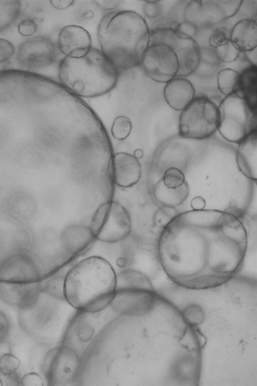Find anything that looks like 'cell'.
<instances>
[{"instance_id": "cell-1", "label": "cell", "mask_w": 257, "mask_h": 386, "mask_svg": "<svg viewBox=\"0 0 257 386\" xmlns=\"http://www.w3.org/2000/svg\"><path fill=\"white\" fill-rule=\"evenodd\" d=\"M249 222L241 209H203L179 213L158 238L159 265L176 284L207 290L230 281L241 269Z\"/></svg>"}, {"instance_id": "cell-2", "label": "cell", "mask_w": 257, "mask_h": 386, "mask_svg": "<svg viewBox=\"0 0 257 386\" xmlns=\"http://www.w3.org/2000/svg\"><path fill=\"white\" fill-rule=\"evenodd\" d=\"M150 30L146 20L135 12H109L97 28L100 51L118 70L133 68L141 63L149 45Z\"/></svg>"}, {"instance_id": "cell-3", "label": "cell", "mask_w": 257, "mask_h": 386, "mask_svg": "<svg viewBox=\"0 0 257 386\" xmlns=\"http://www.w3.org/2000/svg\"><path fill=\"white\" fill-rule=\"evenodd\" d=\"M116 274L105 259L91 256L75 264L65 275V301L77 310L95 313L109 305Z\"/></svg>"}, {"instance_id": "cell-4", "label": "cell", "mask_w": 257, "mask_h": 386, "mask_svg": "<svg viewBox=\"0 0 257 386\" xmlns=\"http://www.w3.org/2000/svg\"><path fill=\"white\" fill-rule=\"evenodd\" d=\"M119 71L96 48L80 58L65 56L59 65L60 83L78 96L94 98L104 94L116 86Z\"/></svg>"}, {"instance_id": "cell-5", "label": "cell", "mask_w": 257, "mask_h": 386, "mask_svg": "<svg viewBox=\"0 0 257 386\" xmlns=\"http://www.w3.org/2000/svg\"><path fill=\"white\" fill-rule=\"evenodd\" d=\"M156 298L146 273L135 269H126L116 276L114 294L109 305L117 313L142 315L153 308Z\"/></svg>"}, {"instance_id": "cell-6", "label": "cell", "mask_w": 257, "mask_h": 386, "mask_svg": "<svg viewBox=\"0 0 257 386\" xmlns=\"http://www.w3.org/2000/svg\"><path fill=\"white\" fill-rule=\"evenodd\" d=\"M219 133L226 140L240 142L256 130V112L252 111L241 91L226 95L218 105Z\"/></svg>"}, {"instance_id": "cell-7", "label": "cell", "mask_w": 257, "mask_h": 386, "mask_svg": "<svg viewBox=\"0 0 257 386\" xmlns=\"http://www.w3.org/2000/svg\"><path fill=\"white\" fill-rule=\"evenodd\" d=\"M219 122L218 106L207 96H197L181 113L179 133L185 138L204 139L215 132Z\"/></svg>"}, {"instance_id": "cell-8", "label": "cell", "mask_w": 257, "mask_h": 386, "mask_svg": "<svg viewBox=\"0 0 257 386\" xmlns=\"http://www.w3.org/2000/svg\"><path fill=\"white\" fill-rule=\"evenodd\" d=\"M150 31L149 45L166 44L176 53L179 65L176 77H184L195 71L200 62V47L196 41L193 38H180L169 28Z\"/></svg>"}, {"instance_id": "cell-9", "label": "cell", "mask_w": 257, "mask_h": 386, "mask_svg": "<svg viewBox=\"0 0 257 386\" xmlns=\"http://www.w3.org/2000/svg\"><path fill=\"white\" fill-rule=\"evenodd\" d=\"M77 355L70 347L58 346L44 356L42 370L50 385H63L72 382L79 369Z\"/></svg>"}, {"instance_id": "cell-10", "label": "cell", "mask_w": 257, "mask_h": 386, "mask_svg": "<svg viewBox=\"0 0 257 386\" xmlns=\"http://www.w3.org/2000/svg\"><path fill=\"white\" fill-rule=\"evenodd\" d=\"M141 64L145 74L160 83H167L176 77L179 67L176 53L164 43L149 45Z\"/></svg>"}, {"instance_id": "cell-11", "label": "cell", "mask_w": 257, "mask_h": 386, "mask_svg": "<svg viewBox=\"0 0 257 386\" xmlns=\"http://www.w3.org/2000/svg\"><path fill=\"white\" fill-rule=\"evenodd\" d=\"M242 1H191L185 11L186 21L198 25L216 24L233 17Z\"/></svg>"}, {"instance_id": "cell-12", "label": "cell", "mask_w": 257, "mask_h": 386, "mask_svg": "<svg viewBox=\"0 0 257 386\" xmlns=\"http://www.w3.org/2000/svg\"><path fill=\"white\" fill-rule=\"evenodd\" d=\"M56 56L53 41L45 36L30 38L21 43L17 60L21 66L29 68H41L51 65Z\"/></svg>"}, {"instance_id": "cell-13", "label": "cell", "mask_w": 257, "mask_h": 386, "mask_svg": "<svg viewBox=\"0 0 257 386\" xmlns=\"http://www.w3.org/2000/svg\"><path fill=\"white\" fill-rule=\"evenodd\" d=\"M131 219L126 209L119 202L110 201L105 221L96 239L107 243L124 240L131 231Z\"/></svg>"}, {"instance_id": "cell-14", "label": "cell", "mask_w": 257, "mask_h": 386, "mask_svg": "<svg viewBox=\"0 0 257 386\" xmlns=\"http://www.w3.org/2000/svg\"><path fill=\"white\" fill-rule=\"evenodd\" d=\"M60 52L66 57L80 58L90 50L91 39L89 33L83 28L68 25L61 30L58 42Z\"/></svg>"}, {"instance_id": "cell-15", "label": "cell", "mask_w": 257, "mask_h": 386, "mask_svg": "<svg viewBox=\"0 0 257 386\" xmlns=\"http://www.w3.org/2000/svg\"><path fill=\"white\" fill-rule=\"evenodd\" d=\"M111 165L112 178L116 185L127 188L140 180L142 166L134 155L125 152L116 153L112 157Z\"/></svg>"}, {"instance_id": "cell-16", "label": "cell", "mask_w": 257, "mask_h": 386, "mask_svg": "<svg viewBox=\"0 0 257 386\" xmlns=\"http://www.w3.org/2000/svg\"><path fill=\"white\" fill-rule=\"evenodd\" d=\"M59 236L64 249L74 257L87 250L96 239L90 227L81 223L67 226Z\"/></svg>"}, {"instance_id": "cell-17", "label": "cell", "mask_w": 257, "mask_h": 386, "mask_svg": "<svg viewBox=\"0 0 257 386\" xmlns=\"http://www.w3.org/2000/svg\"><path fill=\"white\" fill-rule=\"evenodd\" d=\"M164 96L172 109L183 111L195 98V89L189 79L176 77L166 83Z\"/></svg>"}, {"instance_id": "cell-18", "label": "cell", "mask_w": 257, "mask_h": 386, "mask_svg": "<svg viewBox=\"0 0 257 386\" xmlns=\"http://www.w3.org/2000/svg\"><path fill=\"white\" fill-rule=\"evenodd\" d=\"M236 160L238 168L247 177L257 179L256 130L248 134L240 142L236 150Z\"/></svg>"}, {"instance_id": "cell-19", "label": "cell", "mask_w": 257, "mask_h": 386, "mask_svg": "<svg viewBox=\"0 0 257 386\" xmlns=\"http://www.w3.org/2000/svg\"><path fill=\"white\" fill-rule=\"evenodd\" d=\"M230 40L241 52L256 48V20L244 19L237 22L230 30Z\"/></svg>"}, {"instance_id": "cell-20", "label": "cell", "mask_w": 257, "mask_h": 386, "mask_svg": "<svg viewBox=\"0 0 257 386\" xmlns=\"http://www.w3.org/2000/svg\"><path fill=\"white\" fill-rule=\"evenodd\" d=\"M189 193V187L186 181L179 187L170 188L164 184L162 178L156 183L152 189L153 196L157 203L171 208L181 205Z\"/></svg>"}, {"instance_id": "cell-21", "label": "cell", "mask_w": 257, "mask_h": 386, "mask_svg": "<svg viewBox=\"0 0 257 386\" xmlns=\"http://www.w3.org/2000/svg\"><path fill=\"white\" fill-rule=\"evenodd\" d=\"M256 66L249 65L239 73V90L250 109H256Z\"/></svg>"}, {"instance_id": "cell-22", "label": "cell", "mask_w": 257, "mask_h": 386, "mask_svg": "<svg viewBox=\"0 0 257 386\" xmlns=\"http://www.w3.org/2000/svg\"><path fill=\"white\" fill-rule=\"evenodd\" d=\"M36 283L0 281V300L10 306L18 307L23 298Z\"/></svg>"}, {"instance_id": "cell-23", "label": "cell", "mask_w": 257, "mask_h": 386, "mask_svg": "<svg viewBox=\"0 0 257 386\" xmlns=\"http://www.w3.org/2000/svg\"><path fill=\"white\" fill-rule=\"evenodd\" d=\"M65 275L53 274L38 282L39 290L46 295L65 300L64 282Z\"/></svg>"}, {"instance_id": "cell-24", "label": "cell", "mask_w": 257, "mask_h": 386, "mask_svg": "<svg viewBox=\"0 0 257 386\" xmlns=\"http://www.w3.org/2000/svg\"><path fill=\"white\" fill-rule=\"evenodd\" d=\"M21 4L18 0H0V32L10 27L19 16Z\"/></svg>"}, {"instance_id": "cell-25", "label": "cell", "mask_w": 257, "mask_h": 386, "mask_svg": "<svg viewBox=\"0 0 257 386\" xmlns=\"http://www.w3.org/2000/svg\"><path fill=\"white\" fill-rule=\"evenodd\" d=\"M239 73L231 68H224L217 74V81L219 91L226 95L239 90Z\"/></svg>"}, {"instance_id": "cell-26", "label": "cell", "mask_w": 257, "mask_h": 386, "mask_svg": "<svg viewBox=\"0 0 257 386\" xmlns=\"http://www.w3.org/2000/svg\"><path fill=\"white\" fill-rule=\"evenodd\" d=\"M132 129V124L130 119L124 116L116 117L114 120L111 133L117 140L122 141L128 137Z\"/></svg>"}, {"instance_id": "cell-27", "label": "cell", "mask_w": 257, "mask_h": 386, "mask_svg": "<svg viewBox=\"0 0 257 386\" xmlns=\"http://www.w3.org/2000/svg\"><path fill=\"white\" fill-rule=\"evenodd\" d=\"M215 51L218 59L225 63H230L236 60L241 52L231 40L215 48Z\"/></svg>"}, {"instance_id": "cell-28", "label": "cell", "mask_w": 257, "mask_h": 386, "mask_svg": "<svg viewBox=\"0 0 257 386\" xmlns=\"http://www.w3.org/2000/svg\"><path fill=\"white\" fill-rule=\"evenodd\" d=\"M110 203V201H109L101 204L93 215L89 227L95 238L105 221L109 209Z\"/></svg>"}, {"instance_id": "cell-29", "label": "cell", "mask_w": 257, "mask_h": 386, "mask_svg": "<svg viewBox=\"0 0 257 386\" xmlns=\"http://www.w3.org/2000/svg\"><path fill=\"white\" fill-rule=\"evenodd\" d=\"M162 178L164 184L170 188L179 187L185 181V176L182 171L174 167L167 169Z\"/></svg>"}, {"instance_id": "cell-30", "label": "cell", "mask_w": 257, "mask_h": 386, "mask_svg": "<svg viewBox=\"0 0 257 386\" xmlns=\"http://www.w3.org/2000/svg\"><path fill=\"white\" fill-rule=\"evenodd\" d=\"M183 318L189 326L201 324L204 320V315L201 307L197 305H191L184 309Z\"/></svg>"}, {"instance_id": "cell-31", "label": "cell", "mask_w": 257, "mask_h": 386, "mask_svg": "<svg viewBox=\"0 0 257 386\" xmlns=\"http://www.w3.org/2000/svg\"><path fill=\"white\" fill-rule=\"evenodd\" d=\"M230 40V30L220 27L215 29L208 39L209 45L214 48L220 46Z\"/></svg>"}, {"instance_id": "cell-32", "label": "cell", "mask_w": 257, "mask_h": 386, "mask_svg": "<svg viewBox=\"0 0 257 386\" xmlns=\"http://www.w3.org/2000/svg\"><path fill=\"white\" fill-rule=\"evenodd\" d=\"M20 366V360L12 353H7L0 358V372L8 375L15 372Z\"/></svg>"}, {"instance_id": "cell-33", "label": "cell", "mask_w": 257, "mask_h": 386, "mask_svg": "<svg viewBox=\"0 0 257 386\" xmlns=\"http://www.w3.org/2000/svg\"><path fill=\"white\" fill-rule=\"evenodd\" d=\"M174 31L176 35L180 38L191 39L193 38V37L197 33V27L192 22L185 21L179 23Z\"/></svg>"}, {"instance_id": "cell-34", "label": "cell", "mask_w": 257, "mask_h": 386, "mask_svg": "<svg viewBox=\"0 0 257 386\" xmlns=\"http://www.w3.org/2000/svg\"><path fill=\"white\" fill-rule=\"evenodd\" d=\"M200 61H202L206 64L215 65L220 60L217 58L215 48L210 47L200 48Z\"/></svg>"}, {"instance_id": "cell-35", "label": "cell", "mask_w": 257, "mask_h": 386, "mask_svg": "<svg viewBox=\"0 0 257 386\" xmlns=\"http://www.w3.org/2000/svg\"><path fill=\"white\" fill-rule=\"evenodd\" d=\"M15 53V47L9 41L0 38V63L9 60Z\"/></svg>"}, {"instance_id": "cell-36", "label": "cell", "mask_w": 257, "mask_h": 386, "mask_svg": "<svg viewBox=\"0 0 257 386\" xmlns=\"http://www.w3.org/2000/svg\"><path fill=\"white\" fill-rule=\"evenodd\" d=\"M158 1H147L143 6V11L145 15L151 19H154L159 16L161 12V6Z\"/></svg>"}, {"instance_id": "cell-37", "label": "cell", "mask_w": 257, "mask_h": 386, "mask_svg": "<svg viewBox=\"0 0 257 386\" xmlns=\"http://www.w3.org/2000/svg\"><path fill=\"white\" fill-rule=\"evenodd\" d=\"M37 29L36 22L31 19L23 20L18 26V31L22 36H29L33 35Z\"/></svg>"}, {"instance_id": "cell-38", "label": "cell", "mask_w": 257, "mask_h": 386, "mask_svg": "<svg viewBox=\"0 0 257 386\" xmlns=\"http://www.w3.org/2000/svg\"><path fill=\"white\" fill-rule=\"evenodd\" d=\"M21 385L22 386H42L43 381L38 373L31 372L25 374L21 379Z\"/></svg>"}, {"instance_id": "cell-39", "label": "cell", "mask_w": 257, "mask_h": 386, "mask_svg": "<svg viewBox=\"0 0 257 386\" xmlns=\"http://www.w3.org/2000/svg\"><path fill=\"white\" fill-rule=\"evenodd\" d=\"M10 328L11 324L8 317L0 310V341L7 339Z\"/></svg>"}, {"instance_id": "cell-40", "label": "cell", "mask_w": 257, "mask_h": 386, "mask_svg": "<svg viewBox=\"0 0 257 386\" xmlns=\"http://www.w3.org/2000/svg\"><path fill=\"white\" fill-rule=\"evenodd\" d=\"M96 5L102 9L111 10L116 9L120 4V1L96 0L93 1Z\"/></svg>"}, {"instance_id": "cell-41", "label": "cell", "mask_w": 257, "mask_h": 386, "mask_svg": "<svg viewBox=\"0 0 257 386\" xmlns=\"http://www.w3.org/2000/svg\"><path fill=\"white\" fill-rule=\"evenodd\" d=\"M5 385H20L21 379L20 375L15 371L8 375H2Z\"/></svg>"}, {"instance_id": "cell-42", "label": "cell", "mask_w": 257, "mask_h": 386, "mask_svg": "<svg viewBox=\"0 0 257 386\" xmlns=\"http://www.w3.org/2000/svg\"><path fill=\"white\" fill-rule=\"evenodd\" d=\"M51 5L56 9L64 10L70 7L73 5L74 1L72 0H51Z\"/></svg>"}, {"instance_id": "cell-43", "label": "cell", "mask_w": 257, "mask_h": 386, "mask_svg": "<svg viewBox=\"0 0 257 386\" xmlns=\"http://www.w3.org/2000/svg\"><path fill=\"white\" fill-rule=\"evenodd\" d=\"M205 200L201 197H195L191 202V205L193 210H203L205 208Z\"/></svg>"}, {"instance_id": "cell-44", "label": "cell", "mask_w": 257, "mask_h": 386, "mask_svg": "<svg viewBox=\"0 0 257 386\" xmlns=\"http://www.w3.org/2000/svg\"><path fill=\"white\" fill-rule=\"evenodd\" d=\"M243 52L247 60L250 64V65L256 66V47L252 50Z\"/></svg>"}, {"instance_id": "cell-45", "label": "cell", "mask_w": 257, "mask_h": 386, "mask_svg": "<svg viewBox=\"0 0 257 386\" xmlns=\"http://www.w3.org/2000/svg\"><path fill=\"white\" fill-rule=\"evenodd\" d=\"M7 353H12L11 344L7 339L0 341V358Z\"/></svg>"}, {"instance_id": "cell-46", "label": "cell", "mask_w": 257, "mask_h": 386, "mask_svg": "<svg viewBox=\"0 0 257 386\" xmlns=\"http://www.w3.org/2000/svg\"><path fill=\"white\" fill-rule=\"evenodd\" d=\"M133 155L138 159L141 158L143 156V152L141 149H138L135 151Z\"/></svg>"}, {"instance_id": "cell-47", "label": "cell", "mask_w": 257, "mask_h": 386, "mask_svg": "<svg viewBox=\"0 0 257 386\" xmlns=\"http://www.w3.org/2000/svg\"><path fill=\"white\" fill-rule=\"evenodd\" d=\"M2 373L0 372V386L3 385V380L2 379Z\"/></svg>"}, {"instance_id": "cell-48", "label": "cell", "mask_w": 257, "mask_h": 386, "mask_svg": "<svg viewBox=\"0 0 257 386\" xmlns=\"http://www.w3.org/2000/svg\"><path fill=\"white\" fill-rule=\"evenodd\" d=\"M1 64H2V63H0V66H1Z\"/></svg>"}]
</instances>
